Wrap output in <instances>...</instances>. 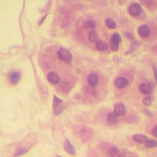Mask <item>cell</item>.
Listing matches in <instances>:
<instances>
[{"label":"cell","instance_id":"6da1fadb","mask_svg":"<svg viewBox=\"0 0 157 157\" xmlns=\"http://www.w3.org/2000/svg\"><path fill=\"white\" fill-rule=\"evenodd\" d=\"M58 57L61 60L69 63L71 61L73 56L71 53L68 49L62 47L58 51Z\"/></svg>","mask_w":157,"mask_h":157},{"label":"cell","instance_id":"7a4b0ae2","mask_svg":"<svg viewBox=\"0 0 157 157\" xmlns=\"http://www.w3.org/2000/svg\"><path fill=\"white\" fill-rule=\"evenodd\" d=\"M142 11V8L140 5L137 3L131 4L128 8V13L130 16L133 17L138 16Z\"/></svg>","mask_w":157,"mask_h":157},{"label":"cell","instance_id":"3957f363","mask_svg":"<svg viewBox=\"0 0 157 157\" xmlns=\"http://www.w3.org/2000/svg\"><path fill=\"white\" fill-rule=\"evenodd\" d=\"M138 34L141 38H147L150 34V30L147 25H142L138 28Z\"/></svg>","mask_w":157,"mask_h":157},{"label":"cell","instance_id":"277c9868","mask_svg":"<svg viewBox=\"0 0 157 157\" xmlns=\"http://www.w3.org/2000/svg\"><path fill=\"white\" fill-rule=\"evenodd\" d=\"M126 112V108L123 104H117L114 107V114L117 117H121L125 115Z\"/></svg>","mask_w":157,"mask_h":157},{"label":"cell","instance_id":"5b68a950","mask_svg":"<svg viewBox=\"0 0 157 157\" xmlns=\"http://www.w3.org/2000/svg\"><path fill=\"white\" fill-rule=\"evenodd\" d=\"M115 85L118 88H123L126 87L129 83V81L125 77H118L115 80Z\"/></svg>","mask_w":157,"mask_h":157},{"label":"cell","instance_id":"8992f818","mask_svg":"<svg viewBox=\"0 0 157 157\" xmlns=\"http://www.w3.org/2000/svg\"><path fill=\"white\" fill-rule=\"evenodd\" d=\"M64 149L65 150L69 153L71 155H75L76 152V150L74 147V146L72 145V144L70 142V141L68 139H66L64 142Z\"/></svg>","mask_w":157,"mask_h":157},{"label":"cell","instance_id":"52a82bcc","mask_svg":"<svg viewBox=\"0 0 157 157\" xmlns=\"http://www.w3.org/2000/svg\"><path fill=\"white\" fill-rule=\"evenodd\" d=\"M47 80L50 84L56 85L60 82V78L55 72H50L47 74Z\"/></svg>","mask_w":157,"mask_h":157},{"label":"cell","instance_id":"ba28073f","mask_svg":"<svg viewBox=\"0 0 157 157\" xmlns=\"http://www.w3.org/2000/svg\"><path fill=\"white\" fill-rule=\"evenodd\" d=\"M21 78V74L19 72L14 71L10 75L11 82L13 84H17Z\"/></svg>","mask_w":157,"mask_h":157},{"label":"cell","instance_id":"9c48e42d","mask_svg":"<svg viewBox=\"0 0 157 157\" xmlns=\"http://www.w3.org/2000/svg\"><path fill=\"white\" fill-rule=\"evenodd\" d=\"M139 90L140 93L145 94V95H147V94H149L150 92H151V86L150 84L144 83V84H142L139 85Z\"/></svg>","mask_w":157,"mask_h":157},{"label":"cell","instance_id":"30bf717a","mask_svg":"<svg viewBox=\"0 0 157 157\" xmlns=\"http://www.w3.org/2000/svg\"><path fill=\"white\" fill-rule=\"evenodd\" d=\"M87 81L88 84L92 87H95L97 85L98 82V77L95 74H91L88 76Z\"/></svg>","mask_w":157,"mask_h":157},{"label":"cell","instance_id":"8fae6325","mask_svg":"<svg viewBox=\"0 0 157 157\" xmlns=\"http://www.w3.org/2000/svg\"><path fill=\"white\" fill-rule=\"evenodd\" d=\"M133 138L135 142L140 144L146 143L148 140V137L144 134H135L133 136Z\"/></svg>","mask_w":157,"mask_h":157},{"label":"cell","instance_id":"7c38bea8","mask_svg":"<svg viewBox=\"0 0 157 157\" xmlns=\"http://www.w3.org/2000/svg\"><path fill=\"white\" fill-rule=\"evenodd\" d=\"M88 39H89V41L90 42L93 43H96L99 41V36H98L97 33L94 30H91L88 33Z\"/></svg>","mask_w":157,"mask_h":157},{"label":"cell","instance_id":"4fadbf2b","mask_svg":"<svg viewBox=\"0 0 157 157\" xmlns=\"http://www.w3.org/2000/svg\"><path fill=\"white\" fill-rule=\"evenodd\" d=\"M96 47L99 51H104L108 49V44L106 42L99 40L96 43Z\"/></svg>","mask_w":157,"mask_h":157},{"label":"cell","instance_id":"5bb4252c","mask_svg":"<svg viewBox=\"0 0 157 157\" xmlns=\"http://www.w3.org/2000/svg\"><path fill=\"white\" fill-rule=\"evenodd\" d=\"M117 115L114 114V113H110L107 115V123L109 125H114L116 123L117 121Z\"/></svg>","mask_w":157,"mask_h":157},{"label":"cell","instance_id":"9a60e30c","mask_svg":"<svg viewBox=\"0 0 157 157\" xmlns=\"http://www.w3.org/2000/svg\"><path fill=\"white\" fill-rule=\"evenodd\" d=\"M104 23H105L106 26L110 29H114L116 28L117 24H116L115 22L111 19H106L105 20Z\"/></svg>","mask_w":157,"mask_h":157},{"label":"cell","instance_id":"2e32d148","mask_svg":"<svg viewBox=\"0 0 157 157\" xmlns=\"http://www.w3.org/2000/svg\"><path fill=\"white\" fill-rule=\"evenodd\" d=\"M119 150L116 147H112L109 151V155L110 157H118L119 156Z\"/></svg>","mask_w":157,"mask_h":157},{"label":"cell","instance_id":"e0dca14e","mask_svg":"<svg viewBox=\"0 0 157 157\" xmlns=\"http://www.w3.org/2000/svg\"><path fill=\"white\" fill-rule=\"evenodd\" d=\"M110 41H114L115 43H117L118 44H120V43L121 42V36L120 35V34L118 33H114L112 35V37H111V39Z\"/></svg>","mask_w":157,"mask_h":157},{"label":"cell","instance_id":"ac0fdd59","mask_svg":"<svg viewBox=\"0 0 157 157\" xmlns=\"http://www.w3.org/2000/svg\"><path fill=\"white\" fill-rule=\"evenodd\" d=\"M146 146L148 148L157 147V141L155 140H148L146 142Z\"/></svg>","mask_w":157,"mask_h":157},{"label":"cell","instance_id":"d6986e66","mask_svg":"<svg viewBox=\"0 0 157 157\" xmlns=\"http://www.w3.org/2000/svg\"><path fill=\"white\" fill-rule=\"evenodd\" d=\"M28 150L25 148H19L15 153L14 156H21L22 155H24V153H25L26 152H27Z\"/></svg>","mask_w":157,"mask_h":157},{"label":"cell","instance_id":"ffe728a7","mask_svg":"<svg viewBox=\"0 0 157 157\" xmlns=\"http://www.w3.org/2000/svg\"><path fill=\"white\" fill-rule=\"evenodd\" d=\"M110 48H111L112 51L116 52L119 49V44L110 41Z\"/></svg>","mask_w":157,"mask_h":157},{"label":"cell","instance_id":"44dd1931","mask_svg":"<svg viewBox=\"0 0 157 157\" xmlns=\"http://www.w3.org/2000/svg\"><path fill=\"white\" fill-rule=\"evenodd\" d=\"M85 25L87 28H95L96 27V24L94 21L89 20L85 22Z\"/></svg>","mask_w":157,"mask_h":157},{"label":"cell","instance_id":"7402d4cb","mask_svg":"<svg viewBox=\"0 0 157 157\" xmlns=\"http://www.w3.org/2000/svg\"><path fill=\"white\" fill-rule=\"evenodd\" d=\"M142 103L145 106H150L151 104V99L150 97H145L142 99Z\"/></svg>","mask_w":157,"mask_h":157},{"label":"cell","instance_id":"603a6c76","mask_svg":"<svg viewBox=\"0 0 157 157\" xmlns=\"http://www.w3.org/2000/svg\"><path fill=\"white\" fill-rule=\"evenodd\" d=\"M63 102V101L60 99H59L58 97H57L56 96H54V107H57L58 106L60 103H62Z\"/></svg>","mask_w":157,"mask_h":157},{"label":"cell","instance_id":"cb8c5ba5","mask_svg":"<svg viewBox=\"0 0 157 157\" xmlns=\"http://www.w3.org/2000/svg\"><path fill=\"white\" fill-rule=\"evenodd\" d=\"M151 134H152V135H153L155 137L157 138V125H156V126L153 128V130H152V132H151Z\"/></svg>","mask_w":157,"mask_h":157},{"label":"cell","instance_id":"d4e9b609","mask_svg":"<svg viewBox=\"0 0 157 157\" xmlns=\"http://www.w3.org/2000/svg\"><path fill=\"white\" fill-rule=\"evenodd\" d=\"M153 70H154V73H155V80H156V82L157 84V68L155 66H153Z\"/></svg>","mask_w":157,"mask_h":157},{"label":"cell","instance_id":"484cf974","mask_svg":"<svg viewBox=\"0 0 157 157\" xmlns=\"http://www.w3.org/2000/svg\"><path fill=\"white\" fill-rule=\"evenodd\" d=\"M57 157H62V156H57Z\"/></svg>","mask_w":157,"mask_h":157},{"label":"cell","instance_id":"4316f807","mask_svg":"<svg viewBox=\"0 0 157 157\" xmlns=\"http://www.w3.org/2000/svg\"><path fill=\"white\" fill-rule=\"evenodd\" d=\"M129 157H132V156H129Z\"/></svg>","mask_w":157,"mask_h":157}]
</instances>
